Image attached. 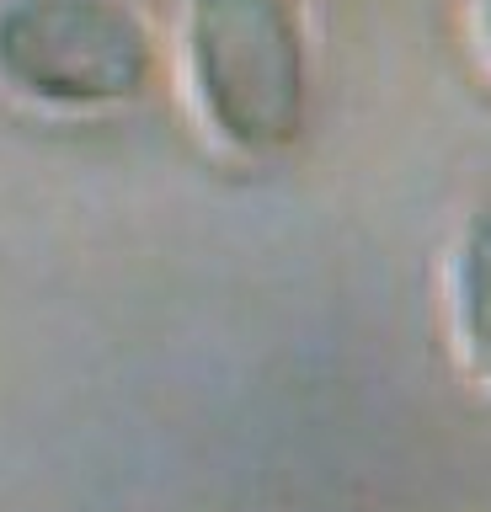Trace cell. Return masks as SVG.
<instances>
[{
  "label": "cell",
  "instance_id": "3957f363",
  "mask_svg": "<svg viewBox=\"0 0 491 512\" xmlns=\"http://www.w3.org/2000/svg\"><path fill=\"white\" fill-rule=\"evenodd\" d=\"M449 326L459 363L491 390V198H481L459 224L449 256Z\"/></svg>",
  "mask_w": 491,
  "mask_h": 512
},
{
  "label": "cell",
  "instance_id": "7a4b0ae2",
  "mask_svg": "<svg viewBox=\"0 0 491 512\" xmlns=\"http://www.w3.org/2000/svg\"><path fill=\"white\" fill-rule=\"evenodd\" d=\"M155 70L161 43L134 0H0V91L38 112H123Z\"/></svg>",
  "mask_w": 491,
  "mask_h": 512
},
{
  "label": "cell",
  "instance_id": "277c9868",
  "mask_svg": "<svg viewBox=\"0 0 491 512\" xmlns=\"http://www.w3.org/2000/svg\"><path fill=\"white\" fill-rule=\"evenodd\" d=\"M470 22H475V38H481L486 59H491V0H470Z\"/></svg>",
  "mask_w": 491,
  "mask_h": 512
},
{
  "label": "cell",
  "instance_id": "6da1fadb",
  "mask_svg": "<svg viewBox=\"0 0 491 512\" xmlns=\"http://www.w3.org/2000/svg\"><path fill=\"white\" fill-rule=\"evenodd\" d=\"M182 86L198 128L241 160L289 155L310 123L299 0H182Z\"/></svg>",
  "mask_w": 491,
  "mask_h": 512
}]
</instances>
